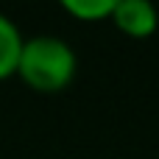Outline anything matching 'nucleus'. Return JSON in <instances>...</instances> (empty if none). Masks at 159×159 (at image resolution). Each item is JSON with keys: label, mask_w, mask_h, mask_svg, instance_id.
I'll list each match as a JSON object with an SVG mask.
<instances>
[{"label": "nucleus", "mask_w": 159, "mask_h": 159, "mask_svg": "<svg viewBox=\"0 0 159 159\" xmlns=\"http://www.w3.org/2000/svg\"><path fill=\"white\" fill-rule=\"evenodd\" d=\"M64 11H70L84 22L109 20L115 11V0H64Z\"/></svg>", "instance_id": "20e7f679"}, {"label": "nucleus", "mask_w": 159, "mask_h": 159, "mask_svg": "<svg viewBox=\"0 0 159 159\" xmlns=\"http://www.w3.org/2000/svg\"><path fill=\"white\" fill-rule=\"evenodd\" d=\"M22 42L25 39H22L17 22L0 11V81L17 75V61H20Z\"/></svg>", "instance_id": "7ed1b4c3"}, {"label": "nucleus", "mask_w": 159, "mask_h": 159, "mask_svg": "<svg viewBox=\"0 0 159 159\" xmlns=\"http://www.w3.org/2000/svg\"><path fill=\"white\" fill-rule=\"evenodd\" d=\"M75 73H78V56L67 39L42 34L22 42L17 75L34 92L42 95L61 92L75 81Z\"/></svg>", "instance_id": "f257e3e1"}, {"label": "nucleus", "mask_w": 159, "mask_h": 159, "mask_svg": "<svg viewBox=\"0 0 159 159\" xmlns=\"http://www.w3.org/2000/svg\"><path fill=\"white\" fill-rule=\"evenodd\" d=\"M109 20L115 22V28L134 39H145L159 28V11L148 0H115V11Z\"/></svg>", "instance_id": "f03ea898"}]
</instances>
